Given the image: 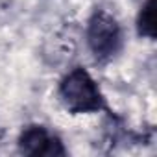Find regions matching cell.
I'll use <instances>...</instances> for the list:
<instances>
[{"instance_id":"6da1fadb","label":"cell","mask_w":157,"mask_h":157,"mask_svg":"<svg viewBox=\"0 0 157 157\" xmlns=\"http://www.w3.org/2000/svg\"><path fill=\"white\" fill-rule=\"evenodd\" d=\"M57 96L70 115H93L107 109L105 96L98 83L82 65L72 67L59 80Z\"/></svg>"},{"instance_id":"7a4b0ae2","label":"cell","mask_w":157,"mask_h":157,"mask_svg":"<svg viewBox=\"0 0 157 157\" xmlns=\"http://www.w3.org/2000/svg\"><path fill=\"white\" fill-rule=\"evenodd\" d=\"M85 41L94 61L105 65L120 54L124 46V33L118 21L109 11L96 8L87 21Z\"/></svg>"},{"instance_id":"3957f363","label":"cell","mask_w":157,"mask_h":157,"mask_svg":"<svg viewBox=\"0 0 157 157\" xmlns=\"http://www.w3.org/2000/svg\"><path fill=\"white\" fill-rule=\"evenodd\" d=\"M17 148L22 155L32 157H65L67 148L61 137L43 124H28L17 137Z\"/></svg>"},{"instance_id":"277c9868","label":"cell","mask_w":157,"mask_h":157,"mask_svg":"<svg viewBox=\"0 0 157 157\" xmlns=\"http://www.w3.org/2000/svg\"><path fill=\"white\" fill-rule=\"evenodd\" d=\"M137 35L142 39H150L155 41V0H146V2L140 6L139 13H137Z\"/></svg>"}]
</instances>
